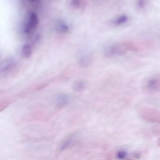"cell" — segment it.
<instances>
[{"label":"cell","mask_w":160,"mask_h":160,"mask_svg":"<svg viewBox=\"0 0 160 160\" xmlns=\"http://www.w3.org/2000/svg\"><path fill=\"white\" fill-rule=\"evenodd\" d=\"M137 45L129 42L118 43L109 47L106 50L105 55L108 57L122 55L129 51L137 52L139 51Z\"/></svg>","instance_id":"6da1fadb"},{"label":"cell","mask_w":160,"mask_h":160,"mask_svg":"<svg viewBox=\"0 0 160 160\" xmlns=\"http://www.w3.org/2000/svg\"><path fill=\"white\" fill-rule=\"evenodd\" d=\"M140 114L145 120L153 122H159L160 113L157 110L153 108L144 107L140 109Z\"/></svg>","instance_id":"7a4b0ae2"},{"label":"cell","mask_w":160,"mask_h":160,"mask_svg":"<svg viewBox=\"0 0 160 160\" xmlns=\"http://www.w3.org/2000/svg\"><path fill=\"white\" fill-rule=\"evenodd\" d=\"M160 76L156 75L150 77L145 84V89L152 93L158 92L160 90Z\"/></svg>","instance_id":"3957f363"},{"label":"cell","mask_w":160,"mask_h":160,"mask_svg":"<svg viewBox=\"0 0 160 160\" xmlns=\"http://www.w3.org/2000/svg\"><path fill=\"white\" fill-rule=\"evenodd\" d=\"M38 24V19L37 14L35 12H31L29 15L28 22L24 29L27 34L32 32L36 30Z\"/></svg>","instance_id":"277c9868"},{"label":"cell","mask_w":160,"mask_h":160,"mask_svg":"<svg viewBox=\"0 0 160 160\" xmlns=\"http://www.w3.org/2000/svg\"><path fill=\"white\" fill-rule=\"evenodd\" d=\"M76 134L73 133L69 135L61 143L60 149L63 150L67 149L74 144L76 141Z\"/></svg>","instance_id":"5b68a950"},{"label":"cell","mask_w":160,"mask_h":160,"mask_svg":"<svg viewBox=\"0 0 160 160\" xmlns=\"http://www.w3.org/2000/svg\"><path fill=\"white\" fill-rule=\"evenodd\" d=\"M14 66L12 62H9L0 66V77L7 76L9 74Z\"/></svg>","instance_id":"8992f818"},{"label":"cell","mask_w":160,"mask_h":160,"mask_svg":"<svg viewBox=\"0 0 160 160\" xmlns=\"http://www.w3.org/2000/svg\"><path fill=\"white\" fill-rule=\"evenodd\" d=\"M87 85V83L85 80L81 79L77 80L73 84V88L75 91H82L86 89Z\"/></svg>","instance_id":"52a82bcc"},{"label":"cell","mask_w":160,"mask_h":160,"mask_svg":"<svg viewBox=\"0 0 160 160\" xmlns=\"http://www.w3.org/2000/svg\"><path fill=\"white\" fill-rule=\"evenodd\" d=\"M68 96L65 94L59 95L57 98V103L56 106L61 109L65 106L68 103Z\"/></svg>","instance_id":"ba28073f"},{"label":"cell","mask_w":160,"mask_h":160,"mask_svg":"<svg viewBox=\"0 0 160 160\" xmlns=\"http://www.w3.org/2000/svg\"><path fill=\"white\" fill-rule=\"evenodd\" d=\"M57 30L61 33H67L68 32L69 29L66 24L62 21H59L56 24Z\"/></svg>","instance_id":"9c48e42d"},{"label":"cell","mask_w":160,"mask_h":160,"mask_svg":"<svg viewBox=\"0 0 160 160\" xmlns=\"http://www.w3.org/2000/svg\"><path fill=\"white\" fill-rule=\"evenodd\" d=\"M23 55L25 57L29 58L30 57L32 53L31 46L29 44H26L23 47L22 50Z\"/></svg>","instance_id":"30bf717a"},{"label":"cell","mask_w":160,"mask_h":160,"mask_svg":"<svg viewBox=\"0 0 160 160\" xmlns=\"http://www.w3.org/2000/svg\"><path fill=\"white\" fill-rule=\"evenodd\" d=\"M86 5V2L83 1H73L71 3V6L76 9H83Z\"/></svg>","instance_id":"8fae6325"},{"label":"cell","mask_w":160,"mask_h":160,"mask_svg":"<svg viewBox=\"0 0 160 160\" xmlns=\"http://www.w3.org/2000/svg\"><path fill=\"white\" fill-rule=\"evenodd\" d=\"M129 20V18L126 15H122L118 17L114 21V24L120 26L124 24Z\"/></svg>","instance_id":"7c38bea8"},{"label":"cell","mask_w":160,"mask_h":160,"mask_svg":"<svg viewBox=\"0 0 160 160\" xmlns=\"http://www.w3.org/2000/svg\"><path fill=\"white\" fill-rule=\"evenodd\" d=\"M91 57L90 55H88L85 56L80 60V65L82 67H86L89 65L91 62Z\"/></svg>","instance_id":"4fadbf2b"},{"label":"cell","mask_w":160,"mask_h":160,"mask_svg":"<svg viewBox=\"0 0 160 160\" xmlns=\"http://www.w3.org/2000/svg\"><path fill=\"white\" fill-rule=\"evenodd\" d=\"M11 103V101L8 100H0V112L8 107Z\"/></svg>","instance_id":"5bb4252c"},{"label":"cell","mask_w":160,"mask_h":160,"mask_svg":"<svg viewBox=\"0 0 160 160\" xmlns=\"http://www.w3.org/2000/svg\"><path fill=\"white\" fill-rule=\"evenodd\" d=\"M147 2L144 1H139L137 3V5L138 8L140 9H143L145 7L146 5Z\"/></svg>","instance_id":"9a60e30c"},{"label":"cell","mask_w":160,"mask_h":160,"mask_svg":"<svg viewBox=\"0 0 160 160\" xmlns=\"http://www.w3.org/2000/svg\"><path fill=\"white\" fill-rule=\"evenodd\" d=\"M127 153L125 151H121L118 152L117 156V158L119 159H123L126 156Z\"/></svg>","instance_id":"2e32d148"},{"label":"cell","mask_w":160,"mask_h":160,"mask_svg":"<svg viewBox=\"0 0 160 160\" xmlns=\"http://www.w3.org/2000/svg\"><path fill=\"white\" fill-rule=\"evenodd\" d=\"M48 85V84L47 83L41 85H40L37 88V90H38L43 89Z\"/></svg>","instance_id":"e0dca14e"},{"label":"cell","mask_w":160,"mask_h":160,"mask_svg":"<svg viewBox=\"0 0 160 160\" xmlns=\"http://www.w3.org/2000/svg\"></svg>","instance_id":"ac0fdd59"}]
</instances>
